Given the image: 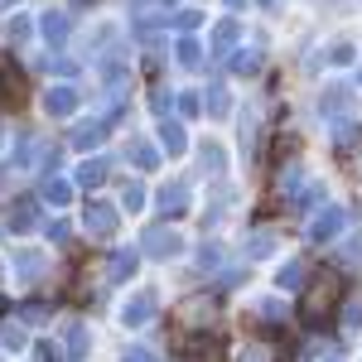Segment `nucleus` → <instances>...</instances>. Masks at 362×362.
<instances>
[{
    "label": "nucleus",
    "mask_w": 362,
    "mask_h": 362,
    "mask_svg": "<svg viewBox=\"0 0 362 362\" xmlns=\"http://www.w3.org/2000/svg\"><path fill=\"white\" fill-rule=\"evenodd\" d=\"M0 5H10V0H0Z\"/></svg>",
    "instance_id": "f03ea898"
},
{
    "label": "nucleus",
    "mask_w": 362,
    "mask_h": 362,
    "mask_svg": "<svg viewBox=\"0 0 362 362\" xmlns=\"http://www.w3.org/2000/svg\"><path fill=\"white\" fill-rule=\"evenodd\" d=\"M338 295H343L338 276H319V280H314V290L305 295V319H324V314L338 305Z\"/></svg>",
    "instance_id": "f257e3e1"
},
{
    "label": "nucleus",
    "mask_w": 362,
    "mask_h": 362,
    "mask_svg": "<svg viewBox=\"0 0 362 362\" xmlns=\"http://www.w3.org/2000/svg\"><path fill=\"white\" fill-rule=\"evenodd\" d=\"M232 5H237V0H232Z\"/></svg>",
    "instance_id": "7ed1b4c3"
}]
</instances>
